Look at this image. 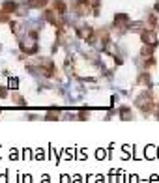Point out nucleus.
<instances>
[{"mask_svg": "<svg viewBox=\"0 0 159 183\" xmlns=\"http://www.w3.org/2000/svg\"><path fill=\"white\" fill-rule=\"evenodd\" d=\"M21 51L26 54H36L38 53V32H30L21 37Z\"/></svg>", "mask_w": 159, "mask_h": 183, "instance_id": "obj_1", "label": "nucleus"}, {"mask_svg": "<svg viewBox=\"0 0 159 183\" xmlns=\"http://www.w3.org/2000/svg\"><path fill=\"white\" fill-rule=\"evenodd\" d=\"M135 105H137V108H141L144 114H150V112L155 108L153 94H152V91H144V94H141L137 99H135Z\"/></svg>", "mask_w": 159, "mask_h": 183, "instance_id": "obj_2", "label": "nucleus"}, {"mask_svg": "<svg viewBox=\"0 0 159 183\" xmlns=\"http://www.w3.org/2000/svg\"><path fill=\"white\" fill-rule=\"evenodd\" d=\"M71 8H73V11H75L77 15H86V13H90L92 4H90L88 0H75V2L71 4Z\"/></svg>", "mask_w": 159, "mask_h": 183, "instance_id": "obj_3", "label": "nucleus"}, {"mask_svg": "<svg viewBox=\"0 0 159 183\" xmlns=\"http://www.w3.org/2000/svg\"><path fill=\"white\" fill-rule=\"evenodd\" d=\"M141 39H142L144 45H152V47H155V45L159 43L157 34H155L153 30H142V32H141Z\"/></svg>", "mask_w": 159, "mask_h": 183, "instance_id": "obj_4", "label": "nucleus"}, {"mask_svg": "<svg viewBox=\"0 0 159 183\" xmlns=\"http://www.w3.org/2000/svg\"><path fill=\"white\" fill-rule=\"evenodd\" d=\"M144 157H146V159H155V157H157V146L148 144V146L144 148Z\"/></svg>", "mask_w": 159, "mask_h": 183, "instance_id": "obj_5", "label": "nucleus"}, {"mask_svg": "<svg viewBox=\"0 0 159 183\" xmlns=\"http://www.w3.org/2000/svg\"><path fill=\"white\" fill-rule=\"evenodd\" d=\"M53 10H56V11L62 15V13H66L67 6H66V2H64V0H54V2H53Z\"/></svg>", "mask_w": 159, "mask_h": 183, "instance_id": "obj_6", "label": "nucleus"}, {"mask_svg": "<svg viewBox=\"0 0 159 183\" xmlns=\"http://www.w3.org/2000/svg\"><path fill=\"white\" fill-rule=\"evenodd\" d=\"M137 84H141V86H150V84H152L150 75H148V73H141L139 79H137Z\"/></svg>", "mask_w": 159, "mask_h": 183, "instance_id": "obj_7", "label": "nucleus"}, {"mask_svg": "<svg viewBox=\"0 0 159 183\" xmlns=\"http://www.w3.org/2000/svg\"><path fill=\"white\" fill-rule=\"evenodd\" d=\"M141 56L142 58H152L153 56V47L152 45H144V47L141 49Z\"/></svg>", "mask_w": 159, "mask_h": 183, "instance_id": "obj_8", "label": "nucleus"}, {"mask_svg": "<svg viewBox=\"0 0 159 183\" xmlns=\"http://www.w3.org/2000/svg\"><path fill=\"white\" fill-rule=\"evenodd\" d=\"M49 0H28V6L30 8H45Z\"/></svg>", "mask_w": 159, "mask_h": 183, "instance_id": "obj_9", "label": "nucleus"}, {"mask_svg": "<svg viewBox=\"0 0 159 183\" xmlns=\"http://www.w3.org/2000/svg\"><path fill=\"white\" fill-rule=\"evenodd\" d=\"M2 10L8 11V13H13V11H17V2H4Z\"/></svg>", "mask_w": 159, "mask_h": 183, "instance_id": "obj_10", "label": "nucleus"}, {"mask_svg": "<svg viewBox=\"0 0 159 183\" xmlns=\"http://www.w3.org/2000/svg\"><path fill=\"white\" fill-rule=\"evenodd\" d=\"M118 116L122 118V120H133V114H131V110L129 108H120V114H118Z\"/></svg>", "mask_w": 159, "mask_h": 183, "instance_id": "obj_11", "label": "nucleus"}, {"mask_svg": "<svg viewBox=\"0 0 159 183\" xmlns=\"http://www.w3.org/2000/svg\"><path fill=\"white\" fill-rule=\"evenodd\" d=\"M120 176H122V170H110L109 172V177H110L109 183H118V177Z\"/></svg>", "mask_w": 159, "mask_h": 183, "instance_id": "obj_12", "label": "nucleus"}, {"mask_svg": "<svg viewBox=\"0 0 159 183\" xmlns=\"http://www.w3.org/2000/svg\"><path fill=\"white\" fill-rule=\"evenodd\" d=\"M10 97H11V101H13L15 105H26V99H22L19 94H11Z\"/></svg>", "mask_w": 159, "mask_h": 183, "instance_id": "obj_13", "label": "nucleus"}, {"mask_svg": "<svg viewBox=\"0 0 159 183\" xmlns=\"http://www.w3.org/2000/svg\"><path fill=\"white\" fill-rule=\"evenodd\" d=\"M62 155H66L64 159H67V161H71V159H75V151H73V150H70V148L62 150Z\"/></svg>", "mask_w": 159, "mask_h": 183, "instance_id": "obj_14", "label": "nucleus"}, {"mask_svg": "<svg viewBox=\"0 0 159 183\" xmlns=\"http://www.w3.org/2000/svg\"><path fill=\"white\" fill-rule=\"evenodd\" d=\"M8 88H10V90H17V88H19V80H17L15 77L10 79V80H8Z\"/></svg>", "mask_w": 159, "mask_h": 183, "instance_id": "obj_15", "label": "nucleus"}, {"mask_svg": "<svg viewBox=\"0 0 159 183\" xmlns=\"http://www.w3.org/2000/svg\"><path fill=\"white\" fill-rule=\"evenodd\" d=\"M32 155H34V151L26 148V150H22V157H21V159H25V161H26V159H34Z\"/></svg>", "mask_w": 159, "mask_h": 183, "instance_id": "obj_16", "label": "nucleus"}, {"mask_svg": "<svg viewBox=\"0 0 159 183\" xmlns=\"http://www.w3.org/2000/svg\"><path fill=\"white\" fill-rule=\"evenodd\" d=\"M34 159L41 161V159H47V157H45V151H43V150H36V151H34Z\"/></svg>", "mask_w": 159, "mask_h": 183, "instance_id": "obj_17", "label": "nucleus"}, {"mask_svg": "<svg viewBox=\"0 0 159 183\" xmlns=\"http://www.w3.org/2000/svg\"><path fill=\"white\" fill-rule=\"evenodd\" d=\"M96 157L99 159V161H101V159H109V157H107V151H105V150H101V148H99V150H96Z\"/></svg>", "mask_w": 159, "mask_h": 183, "instance_id": "obj_18", "label": "nucleus"}, {"mask_svg": "<svg viewBox=\"0 0 159 183\" xmlns=\"http://www.w3.org/2000/svg\"><path fill=\"white\" fill-rule=\"evenodd\" d=\"M10 21V13L4 11V10H0V22H8Z\"/></svg>", "mask_w": 159, "mask_h": 183, "instance_id": "obj_19", "label": "nucleus"}, {"mask_svg": "<svg viewBox=\"0 0 159 183\" xmlns=\"http://www.w3.org/2000/svg\"><path fill=\"white\" fill-rule=\"evenodd\" d=\"M60 183H71V176H67V174H64V176L60 177Z\"/></svg>", "mask_w": 159, "mask_h": 183, "instance_id": "obj_20", "label": "nucleus"}, {"mask_svg": "<svg viewBox=\"0 0 159 183\" xmlns=\"http://www.w3.org/2000/svg\"><path fill=\"white\" fill-rule=\"evenodd\" d=\"M86 157H88V151H86V150H79V157H77V159H82V161H84Z\"/></svg>", "mask_w": 159, "mask_h": 183, "instance_id": "obj_21", "label": "nucleus"}, {"mask_svg": "<svg viewBox=\"0 0 159 183\" xmlns=\"http://www.w3.org/2000/svg\"><path fill=\"white\" fill-rule=\"evenodd\" d=\"M0 97H2V99L8 97V90H6V88H0Z\"/></svg>", "mask_w": 159, "mask_h": 183, "instance_id": "obj_22", "label": "nucleus"}, {"mask_svg": "<svg viewBox=\"0 0 159 183\" xmlns=\"http://www.w3.org/2000/svg\"><path fill=\"white\" fill-rule=\"evenodd\" d=\"M71 181H73V183H82V177L77 174V176H73V177H71Z\"/></svg>", "mask_w": 159, "mask_h": 183, "instance_id": "obj_23", "label": "nucleus"}, {"mask_svg": "<svg viewBox=\"0 0 159 183\" xmlns=\"http://www.w3.org/2000/svg\"><path fill=\"white\" fill-rule=\"evenodd\" d=\"M94 181H96V183H105V177H103V176H99V174H97V176H96V177H94Z\"/></svg>", "mask_w": 159, "mask_h": 183, "instance_id": "obj_24", "label": "nucleus"}, {"mask_svg": "<svg viewBox=\"0 0 159 183\" xmlns=\"http://www.w3.org/2000/svg\"><path fill=\"white\" fill-rule=\"evenodd\" d=\"M129 183H139V176H135V174H133V176L129 177Z\"/></svg>", "mask_w": 159, "mask_h": 183, "instance_id": "obj_25", "label": "nucleus"}, {"mask_svg": "<svg viewBox=\"0 0 159 183\" xmlns=\"http://www.w3.org/2000/svg\"><path fill=\"white\" fill-rule=\"evenodd\" d=\"M10 159H19V157H17V150H11V151H10Z\"/></svg>", "mask_w": 159, "mask_h": 183, "instance_id": "obj_26", "label": "nucleus"}, {"mask_svg": "<svg viewBox=\"0 0 159 183\" xmlns=\"http://www.w3.org/2000/svg\"><path fill=\"white\" fill-rule=\"evenodd\" d=\"M157 181H159V176H157V174H153V176H152V179H150V183H157Z\"/></svg>", "mask_w": 159, "mask_h": 183, "instance_id": "obj_27", "label": "nucleus"}, {"mask_svg": "<svg viewBox=\"0 0 159 183\" xmlns=\"http://www.w3.org/2000/svg\"><path fill=\"white\" fill-rule=\"evenodd\" d=\"M49 181H51V177H49V176H47V174H45V176H43V177H41V183H49Z\"/></svg>", "mask_w": 159, "mask_h": 183, "instance_id": "obj_28", "label": "nucleus"}, {"mask_svg": "<svg viewBox=\"0 0 159 183\" xmlns=\"http://www.w3.org/2000/svg\"><path fill=\"white\" fill-rule=\"evenodd\" d=\"M155 11H159V2H157V4H155Z\"/></svg>", "mask_w": 159, "mask_h": 183, "instance_id": "obj_29", "label": "nucleus"}, {"mask_svg": "<svg viewBox=\"0 0 159 183\" xmlns=\"http://www.w3.org/2000/svg\"><path fill=\"white\" fill-rule=\"evenodd\" d=\"M157 159H159V148H157Z\"/></svg>", "mask_w": 159, "mask_h": 183, "instance_id": "obj_30", "label": "nucleus"}]
</instances>
